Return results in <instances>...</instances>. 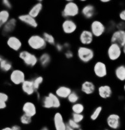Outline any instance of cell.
Segmentation results:
<instances>
[{
  "label": "cell",
  "mask_w": 125,
  "mask_h": 130,
  "mask_svg": "<svg viewBox=\"0 0 125 130\" xmlns=\"http://www.w3.org/2000/svg\"><path fill=\"white\" fill-rule=\"evenodd\" d=\"M12 130H22V126L18 125V124H14L12 126H11Z\"/></svg>",
  "instance_id": "cell-47"
},
{
  "label": "cell",
  "mask_w": 125,
  "mask_h": 130,
  "mask_svg": "<svg viewBox=\"0 0 125 130\" xmlns=\"http://www.w3.org/2000/svg\"><path fill=\"white\" fill-rule=\"evenodd\" d=\"M27 45L32 52H44L47 48V44L41 35L32 34L27 39Z\"/></svg>",
  "instance_id": "cell-1"
},
{
  "label": "cell",
  "mask_w": 125,
  "mask_h": 130,
  "mask_svg": "<svg viewBox=\"0 0 125 130\" xmlns=\"http://www.w3.org/2000/svg\"><path fill=\"white\" fill-rule=\"evenodd\" d=\"M97 87L93 81L90 80H84L80 84V90L86 96H91L97 92Z\"/></svg>",
  "instance_id": "cell-17"
},
{
  "label": "cell",
  "mask_w": 125,
  "mask_h": 130,
  "mask_svg": "<svg viewBox=\"0 0 125 130\" xmlns=\"http://www.w3.org/2000/svg\"><path fill=\"white\" fill-rule=\"evenodd\" d=\"M93 73L95 77L99 79L106 78L108 74V68L106 62L102 61H97L93 66Z\"/></svg>",
  "instance_id": "cell-8"
},
{
  "label": "cell",
  "mask_w": 125,
  "mask_h": 130,
  "mask_svg": "<svg viewBox=\"0 0 125 130\" xmlns=\"http://www.w3.org/2000/svg\"><path fill=\"white\" fill-rule=\"evenodd\" d=\"M80 100V95L79 94V93L76 90H73L72 92L70 94L68 98L67 99V100L69 104L73 105V104L79 102Z\"/></svg>",
  "instance_id": "cell-33"
},
{
  "label": "cell",
  "mask_w": 125,
  "mask_h": 130,
  "mask_svg": "<svg viewBox=\"0 0 125 130\" xmlns=\"http://www.w3.org/2000/svg\"><path fill=\"white\" fill-rule=\"evenodd\" d=\"M7 107V103L5 102H1L0 101V109L4 110Z\"/></svg>",
  "instance_id": "cell-46"
},
{
  "label": "cell",
  "mask_w": 125,
  "mask_h": 130,
  "mask_svg": "<svg viewBox=\"0 0 125 130\" xmlns=\"http://www.w3.org/2000/svg\"><path fill=\"white\" fill-rule=\"evenodd\" d=\"M21 89L25 95L29 96H33L36 92L33 84L32 79H27L21 85Z\"/></svg>",
  "instance_id": "cell-21"
},
{
  "label": "cell",
  "mask_w": 125,
  "mask_h": 130,
  "mask_svg": "<svg viewBox=\"0 0 125 130\" xmlns=\"http://www.w3.org/2000/svg\"><path fill=\"white\" fill-rule=\"evenodd\" d=\"M100 2L102 3H108L110 2V0H100Z\"/></svg>",
  "instance_id": "cell-52"
},
{
  "label": "cell",
  "mask_w": 125,
  "mask_h": 130,
  "mask_svg": "<svg viewBox=\"0 0 125 130\" xmlns=\"http://www.w3.org/2000/svg\"><path fill=\"white\" fill-rule=\"evenodd\" d=\"M18 58L28 68H34L38 64V56L33 52L22 50L18 53Z\"/></svg>",
  "instance_id": "cell-4"
},
{
  "label": "cell",
  "mask_w": 125,
  "mask_h": 130,
  "mask_svg": "<svg viewBox=\"0 0 125 130\" xmlns=\"http://www.w3.org/2000/svg\"><path fill=\"white\" fill-rule=\"evenodd\" d=\"M44 9V4H43V1H38L36 3L32 5L30 7L27 13L31 15L32 17L36 19L38 17H39L42 12Z\"/></svg>",
  "instance_id": "cell-23"
},
{
  "label": "cell",
  "mask_w": 125,
  "mask_h": 130,
  "mask_svg": "<svg viewBox=\"0 0 125 130\" xmlns=\"http://www.w3.org/2000/svg\"><path fill=\"white\" fill-rule=\"evenodd\" d=\"M80 14L86 20L92 21L97 14L96 7L92 3H86L81 8Z\"/></svg>",
  "instance_id": "cell-13"
},
{
  "label": "cell",
  "mask_w": 125,
  "mask_h": 130,
  "mask_svg": "<svg viewBox=\"0 0 125 130\" xmlns=\"http://www.w3.org/2000/svg\"><path fill=\"white\" fill-rule=\"evenodd\" d=\"M52 61L51 55L47 52H43L38 56V64L42 68H47Z\"/></svg>",
  "instance_id": "cell-24"
},
{
  "label": "cell",
  "mask_w": 125,
  "mask_h": 130,
  "mask_svg": "<svg viewBox=\"0 0 125 130\" xmlns=\"http://www.w3.org/2000/svg\"><path fill=\"white\" fill-rule=\"evenodd\" d=\"M110 43H115L123 47L125 45V31L116 29L110 35Z\"/></svg>",
  "instance_id": "cell-19"
},
{
  "label": "cell",
  "mask_w": 125,
  "mask_h": 130,
  "mask_svg": "<svg viewBox=\"0 0 125 130\" xmlns=\"http://www.w3.org/2000/svg\"><path fill=\"white\" fill-rule=\"evenodd\" d=\"M64 55L67 60H71L75 57V53L71 50H68L64 52Z\"/></svg>",
  "instance_id": "cell-40"
},
{
  "label": "cell",
  "mask_w": 125,
  "mask_h": 130,
  "mask_svg": "<svg viewBox=\"0 0 125 130\" xmlns=\"http://www.w3.org/2000/svg\"><path fill=\"white\" fill-rule=\"evenodd\" d=\"M36 95V100L38 101H41V98H42V97L41 96V95H40V93L39 92V91H37L36 92L35 94Z\"/></svg>",
  "instance_id": "cell-48"
},
{
  "label": "cell",
  "mask_w": 125,
  "mask_h": 130,
  "mask_svg": "<svg viewBox=\"0 0 125 130\" xmlns=\"http://www.w3.org/2000/svg\"><path fill=\"white\" fill-rule=\"evenodd\" d=\"M71 118H72L73 120H75L76 122L78 123V124H81L84 120L85 116H84V114H76L72 112Z\"/></svg>",
  "instance_id": "cell-37"
},
{
  "label": "cell",
  "mask_w": 125,
  "mask_h": 130,
  "mask_svg": "<svg viewBox=\"0 0 125 130\" xmlns=\"http://www.w3.org/2000/svg\"><path fill=\"white\" fill-rule=\"evenodd\" d=\"M23 113L33 118L37 114V107L36 104L32 101H26L22 107Z\"/></svg>",
  "instance_id": "cell-20"
},
{
  "label": "cell",
  "mask_w": 125,
  "mask_h": 130,
  "mask_svg": "<svg viewBox=\"0 0 125 130\" xmlns=\"http://www.w3.org/2000/svg\"><path fill=\"white\" fill-rule=\"evenodd\" d=\"M73 90L67 85H60L55 90V93L60 100H67Z\"/></svg>",
  "instance_id": "cell-22"
},
{
  "label": "cell",
  "mask_w": 125,
  "mask_h": 130,
  "mask_svg": "<svg viewBox=\"0 0 125 130\" xmlns=\"http://www.w3.org/2000/svg\"><path fill=\"white\" fill-rule=\"evenodd\" d=\"M76 55L80 62L83 64H88L94 60L95 52L90 46H79L76 50Z\"/></svg>",
  "instance_id": "cell-3"
},
{
  "label": "cell",
  "mask_w": 125,
  "mask_h": 130,
  "mask_svg": "<svg viewBox=\"0 0 125 130\" xmlns=\"http://www.w3.org/2000/svg\"><path fill=\"white\" fill-rule=\"evenodd\" d=\"M0 70L3 73H10L13 70V64L10 60L0 55Z\"/></svg>",
  "instance_id": "cell-25"
},
{
  "label": "cell",
  "mask_w": 125,
  "mask_h": 130,
  "mask_svg": "<svg viewBox=\"0 0 125 130\" xmlns=\"http://www.w3.org/2000/svg\"><path fill=\"white\" fill-rule=\"evenodd\" d=\"M125 100V95H119L118 96V100L121 101V102H122Z\"/></svg>",
  "instance_id": "cell-49"
},
{
  "label": "cell",
  "mask_w": 125,
  "mask_h": 130,
  "mask_svg": "<svg viewBox=\"0 0 125 130\" xmlns=\"http://www.w3.org/2000/svg\"><path fill=\"white\" fill-rule=\"evenodd\" d=\"M19 122L23 126H29L32 122V118L27 115L23 113L22 115L19 117Z\"/></svg>",
  "instance_id": "cell-36"
},
{
  "label": "cell",
  "mask_w": 125,
  "mask_h": 130,
  "mask_svg": "<svg viewBox=\"0 0 125 130\" xmlns=\"http://www.w3.org/2000/svg\"><path fill=\"white\" fill-rule=\"evenodd\" d=\"M32 81H33V84H34V87L35 88L36 91H39L40 87H41V85L44 81V78L42 75H36L34 78H32Z\"/></svg>",
  "instance_id": "cell-34"
},
{
  "label": "cell",
  "mask_w": 125,
  "mask_h": 130,
  "mask_svg": "<svg viewBox=\"0 0 125 130\" xmlns=\"http://www.w3.org/2000/svg\"><path fill=\"white\" fill-rule=\"evenodd\" d=\"M117 29L125 31V22L119 20L117 22Z\"/></svg>",
  "instance_id": "cell-43"
},
{
  "label": "cell",
  "mask_w": 125,
  "mask_h": 130,
  "mask_svg": "<svg viewBox=\"0 0 125 130\" xmlns=\"http://www.w3.org/2000/svg\"><path fill=\"white\" fill-rule=\"evenodd\" d=\"M10 18H11L9 10L5 9L0 10V28H2Z\"/></svg>",
  "instance_id": "cell-27"
},
{
  "label": "cell",
  "mask_w": 125,
  "mask_h": 130,
  "mask_svg": "<svg viewBox=\"0 0 125 130\" xmlns=\"http://www.w3.org/2000/svg\"><path fill=\"white\" fill-rule=\"evenodd\" d=\"M86 107L84 104L81 102H78L75 104H73L71 106V110L73 113L76 114H84L85 111Z\"/></svg>",
  "instance_id": "cell-31"
},
{
  "label": "cell",
  "mask_w": 125,
  "mask_h": 130,
  "mask_svg": "<svg viewBox=\"0 0 125 130\" xmlns=\"http://www.w3.org/2000/svg\"><path fill=\"white\" fill-rule=\"evenodd\" d=\"M47 94L49 96V97L51 98L52 102H53V109H58L62 106V102H61V100L55 94V92H49Z\"/></svg>",
  "instance_id": "cell-32"
},
{
  "label": "cell",
  "mask_w": 125,
  "mask_h": 130,
  "mask_svg": "<svg viewBox=\"0 0 125 130\" xmlns=\"http://www.w3.org/2000/svg\"><path fill=\"white\" fill-rule=\"evenodd\" d=\"M61 29L64 34L66 35H72L77 32L78 24L74 19H64L61 24Z\"/></svg>",
  "instance_id": "cell-9"
},
{
  "label": "cell",
  "mask_w": 125,
  "mask_h": 130,
  "mask_svg": "<svg viewBox=\"0 0 125 130\" xmlns=\"http://www.w3.org/2000/svg\"><path fill=\"white\" fill-rule=\"evenodd\" d=\"M122 54H123L124 56L125 57V45L122 47Z\"/></svg>",
  "instance_id": "cell-54"
},
{
  "label": "cell",
  "mask_w": 125,
  "mask_h": 130,
  "mask_svg": "<svg viewBox=\"0 0 125 130\" xmlns=\"http://www.w3.org/2000/svg\"><path fill=\"white\" fill-rule=\"evenodd\" d=\"M18 20L17 18L12 17L2 28V35L5 37H8L12 35V33L16 30L18 25Z\"/></svg>",
  "instance_id": "cell-14"
},
{
  "label": "cell",
  "mask_w": 125,
  "mask_h": 130,
  "mask_svg": "<svg viewBox=\"0 0 125 130\" xmlns=\"http://www.w3.org/2000/svg\"><path fill=\"white\" fill-rule=\"evenodd\" d=\"M67 124H68V126H70L71 127H72L73 129H74L75 130H78L80 128H81V124L76 122L71 117L69 118H68V120H67Z\"/></svg>",
  "instance_id": "cell-38"
},
{
  "label": "cell",
  "mask_w": 125,
  "mask_h": 130,
  "mask_svg": "<svg viewBox=\"0 0 125 130\" xmlns=\"http://www.w3.org/2000/svg\"><path fill=\"white\" fill-rule=\"evenodd\" d=\"M106 124L107 128L112 130H119L121 128L122 124L121 116L116 112L110 113L106 117Z\"/></svg>",
  "instance_id": "cell-10"
},
{
  "label": "cell",
  "mask_w": 125,
  "mask_h": 130,
  "mask_svg": "<svg viewBox=\"0 0 125 130\" xmlns=\"http://www.w3.org/2000/svg\"><path fill=\"white\" fill-rule=\"evenodd\" d=\"M66 130H75L74 129H73L72 127H71L70 126H68V124H67V126H66Z\"/></svg>",
  "instance_id": "cell-53"
},
{
  "label": "cell",
  "mask_w": 125,
  "mask_h": 130,
  "mask_svg": "<svg viewBox=\"0 0 125 130\" xmlns=\"http://www.w3.org/2000/svg\"><path fill=\"white\" fill-rule=\"evenodd\" d=\"M53 127L55 130H66L67 122L65 121L62 114L60 112H55L53 117Z\"/></svg>",
  "instance_id": "cell-18"
},
{
  "label": "cell",
  "mask_w": 125,
  "mask_h": 130,
  "mask_svg": "<svg viewBox=\"0 0 125 130\" xmlns=\"http://www.w3.org/2000/svg\"><path fill=\"white\" fill-rule=\"evenodd\" d=\"M103 107L102 105H98L95 108H94L93 111H91V112L90 113V117H89L90 120L92 122H95L98 120L101 115Z\"/></svg>",
  "instance_id": "cell-28"
},
{
  "label": "cell",
  "mask_w": 125,
  "mask_h": 130,
  "mask_svg": "<svg viewBox=\"0 0 125 130\" xmlns=\"http://www.w3.org/2000/svg\"><path fill=\"white\" fill-rule=\"evenodd\" d=\"M118 16H119V20L125 22V8L124 9H122V10L119 12Z\"/></svg>",
  "instance_id": "cell-44"
},
{
  "label": "cell",
  "mask_w": 125,
  "mask_h": 130,
  "mask_svg": "<svg viewBox=\"0 0 125 130\" xmlns=\"http://www.w3.org/2000/svg\"><path fill=\"white\" fill-rule=\"evenodd\" d=\"M97 93L100 99L106 100L110 99L112 97L113 91L111 85L108 84H102L97 87Z\"/></svg>",
  "instance_id": "cell-15"
},
{
  "label": "cell",
  "mask_w": 125,
  "mask_h": 130,
  "mask_svg": "<svg viewBox=\"0 0 125 130\" xmlns=\"http://www.w3.org/2000/svg\"><path fill=\"white\" fill-rule=\"evenodd\" d=\"M89 29L95 38L99 39L106 33V25L100 20L94 19L91 21Z\"/></svg>",
  "instance_id": "cell-5"
},
{
  "label": "cell",
  "mask_w": 125,
  "mask_h": 130,
  "mask_svg": "<svg viewBox=\"0 0 125 130\" xmlns=\"http://www.w3.org/2000/svg\"><path fill=\"white\" fill-rule=\"evenodd\" d=\"M9 100V96L7 93L4 92H0V101L1 102H5L8 103Z\"/></svg>",
  "instance_id": "cell-41"
},
{
  "label": "cell",
  "mask_w": 125,
  "mask_h": 130,
  "mask_svg": "<svg viewBox=\"0 0 125 130\" xmlns=\"http://www.w3.org/2000/svg\"><path fill=\"white\" fill-rule=\"evenodd\" d=\"M40 102H41V107L45 109H53L54 108L53 102L48 94L43 96Z\"/></svg>",
  "instance_id": "cell-29"
},
{
  "label": "cell",
  "mask_w": 125,
  "mask_h": 130,
  "mask_svg": "<svg viewBox=\"0 0 125 130\" xmlns=\"http://www.w3.org/2000/svg\"><path fill=\"white\" fill-rule=\"evenodd\" d=\"M1 130H12V129L11 126H5V127H2Z\"/></svg>",
  "instance_id": "cell-50"
},
{
  "label": "cell",
  "mask_w": 125,
  "mask_h": 130,
  "mask_svg": "<svg viewBox=\"0 0 125 130\" xmlns=\"http://www.w3.org/2000/svg\"><path fill=\"white\" fill-rule=\"evenodd\" d=\"M9 79L11 84L15 86H21L27 79L26 75L23 70L15 68L9 73Z\"/></svg>",
  "instance_id": "cell-7"
},
{
  "label": "cell",
  "mask_w": 125,
  "mask_h": 130,
  "mask_svg": "<svg viewBox=\"0 0 125 130\" xmlns=\"http://www.w3.org/2000/svg\"><path fill=\"white\" fill-rule=\"evenodd\" d=\"M95 38L89 29H84L78 34V41L81 46H90L93 43Z\"/></svg>",
  "instance_id": "cell-12"
},
{
  "label": "cell",
  "mask_w": 125,
  "mask_h": 130,
  "mask_svg": "<svg viewBox=\"0 0 125 130\" xmlns=\"http://www.w3.org/2000/svg\"><path fill=\"white\" fill-rule=\"evenodd\" d=\"M123 55L122 47L115 43H110L106 49V56L111 62H116Z\"/></svg>",
  "instance_id": "cell-6"
},
{
  "label": "cell",
  "mask_w": 125,
  "mask_h": 130,
  "mask_svg": "<svg viewBox=\"0 0 125 130\" xmlns=\"http://www.w3.org/2000/svg\"><path fill=\"white\" fill-rule=\"evenodd\" d=\"M80 9L78 3L72 0H68L61 11V16L64 19H73L80 14Z\"/></svg>",
  "instance_id": "cell-2"
},
{
  "label": "cell",
  "mask_w": 125,
  "mask_h": 130,
  "mask_svg": "<svg viewBox=\"0 0 125 130\" xmlns=\"http://www.w3.org/2000/svg\"><path fill=\"white\" fill-rule=\"evenodd\" d=\"M17 19L18 22L32 29H36L38 27V22L37 20L32 17L28 13L21 14L18 15Z\"/></svg>",
  "instance_id": "cell-16"
},
{
  "label": "cell",
  "mask_w": 125,
  "mask_h": 130,
  "mask_svg": "<svg viewBox=\"0 0 125 130\" xmlns=\"http://www.w3.org/2000/svg\"><path fill=\"white\" fill-rule=\"evenodd\" d=\"M78 130H84V129L83 128H82V127H81V128H80L79 129H78Z\"/></svg>",
  "instance_id": "cell-57"
},
{
  "label": "cell",
  "mask_w": 125,
  "mask_h": 130,
  "mask_svg": "<svg viewBox=\"0 0 125 130\" xmlns=\"http://www.w3.org/2000/svg\"><path fill=\"white\" fill-rule=\"evenodd\" d=\"M38 130H50L49 127L47 126H42L41 127H40Z\"/></svg>",
  "instance_id": "cell-51"
},
{
  "label": "cell",
  "mask_w": 125,
  "mask_h": 130,
  "mask_svg": "<svg viewBox=\"0 0 125 130\" xmlns=\"http://www.w3.org/2000/svg\"><path fill=\"white\" fill-rule=\"evenodd\" d=\"M115 79L119 82H125V64H119L113 70Z\"/></svg>",
  "instance_id": "cell-26"
},
{
  "label": "cell",
  "mask_w": 125,
  "mask_h": 130,
  "mask_svg": "<svg viewBox=\"0 0 125 130\" xmlns=\"http://www.w3.org/2000/svg\"><path fill=\"white\" fill-rule=\"evenodd\" d=\"M106 25V33L110 35L117 29V22L113 20H110L108 22Z\"/></svg>",
  "instance_id": "cell-35"
},
{
  "label": "cell",
  "mask_w": 125,
  "mask_h": 130,
  "mask_svg": "<svg viewBox=\"0 0 125 130\" xmlns=\"http://www.w3.org/2000/svg\"><path fill=\"white\" fill-rule=\"evenodd\" d=\"M63 46L65 49V51L68 50H71V44L69 42H64L63 43Z\"/></svg>",
  "instance_id": "cell-45"
},
{
  "label": "cell",
  "mask_w": 125,
  "mask_h": 130,
  "mask_svg": "<svg viewBox=\"0 0 125 130\" xmlns=\"http://www.w3.org/2000/svg\"><path fill=\"white\" fill-rule=\"evenodd\" d=\"M6 45L10 50L19 53L20 51L22 50L24 44L19 37L12 35L7 37Z\"/></svg>",
  "instance_id": "cell-11"
},
{
  "label": "cell",
  "mask_w": 125,
  "mask_h": 130,
  "mask_svg": "<svg viewBox=\"0 0 125 130\" xmlns=\"http://www.w3.org/2000/svg\"><path fill=\"white\" fill-rule=\"evenodd\" d=\"M41 35L43 36L44 39H45L47 45L55 47V46L56 44V39H55V36L53 35V34H51V33H50V32H46V31L42 32Z\"/></svg>",
  "instance_id": "cell-30"
},
{
  "label": "cell",
  "mask_w": 125,
  "mask_h": 130,
  "mask_svg": "<svg viewBox=\"0 0 125 130\" xmlns=\"http://www.w3.org/2000/svg\"><path fill=\"white\" fill-rule=\"evenodd\" d=\"M124 112H125V104H124Z\"/></svg>",
  "instance_id": "cell-56"
},
{
  "label": "cell",
  "mask_w": 125,
  "mask_h": 130,
  "mask_svg": "<svg viewBox=\"0 0 125 130\" xmlns=\"http://www.w3.org/2000/svg\"><path fill=\"white\" fill-rule=\"evenodd\" d=\"M55 48L56 51L58 53H62L65 52V49L64 47L63 43L61 42H56V45L55 46Z\"/></svg>",
  "instance_id": "cell-42"
},
{
  "label": "cell",
  "mask_w": 125,
  "mask_h": 130,
  "mask_svg": "<svg viewBox=\"0 0 125 130\" xmlns=\"http://www.w3.org/2000/svg\"><path fill=\"white\" fill-rule=\"evenodd\" d=\"M2 5L5 9H7L9 11H10V10L12 9V7H13L12 2L9 0H2Z\"/></svg>",
  "instance_id": "cell-39"
},
{
  "label": "cell",
  "mask_w": 125,
  "mask_h": 130,
  "mask_svg": "<svg viewBox=\"0 0 125 130\" xmlns=\"http://www.w3.org/2000/svg\"><path fill=\"white\" fill-rule=\"evenodd\" d=\"M122 90H123L124 93L125 94V82L123 83V85H122Z\"/></svg>",
  "instance_id": "cell-55"
}]
</instances>
